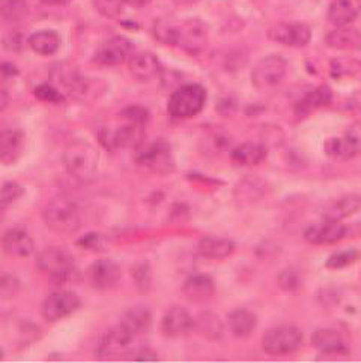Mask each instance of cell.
Segmentation results:
<instances>
[{
    "label": "cell",
    "instance_id": "38",
    "mask_svg": "<svg viewBox=\"0 0 361 363\" xmlns=\"http://www.w3.org/2000/svg\"><path fill=\"white\" fill-rule=\"evenodd\" d=\"M94 8L102 17L114 20L121 16L124 0H92Z\"/></svg>",
    "mask_w": 361,
    "mask_h": 363
},
{
    "label": "cell",
    "instance_id": "9",
    "mask_svg": "<svg viewBox=\"0 0 361 363\" xmlns=\"http://www.w3.org/2000/svg\"><path fill=\"white\" fill-rule=\"evenodd\" d=\"M137 162L152 172L167 173L173 168L171 146L163 140H157L145 146L141 145L137 153Z\"/></svg>",
    "mask_w": 361,
    "mask_h": 363
},
{
    "label": "cell",
    "instance_id": "49",
    "mask_svg": "<svg viewBox=\"0 0 361 363\" xmlns=\"http://www.w3.org/2000/svg\"><path fill=\"white\" fill-rule=\"evenodd\" d=\"M41 2L50 6H65L70 4V0H41Z\"/></svg>",
    "mask_w": 361,
    "mask_h": 363
},
{
    "label": "cell",
    "instance_id": "30",
    "mask_svg": "<svg viewBox=\"0 0 361 363\" xmlns=\"http://www.w3.org/2000/svg\"><path fill=\"white\" fill-rule=\"evenodd\" d=\"M312 344L324 354H346L347 347L342 336L330 329H319L312 335Z\"/></svg>",
    "mask_w": 361,
    "mask_h": 363
},
{
    "label": "cell",
    "instance_id": "47",
    "mask_svg": "<svg viewBox=\"0 0 361 363\" xmlns=\"http://www.w3.org/2000/svg\"><path fill=\"white\" fill-rule=\"evenodd\" d=\"M137 362H157V356L153 354L152 352H148V350H144L136 356Z\"/></svg>",
    "mask_w": 361,
    "mask_h": 363
},
{
    "label": "cell",
    "instance_id": "34",
    "mask_svg": "<svg viewBox=\"0 0 361 363\" xmlns=\"http://www.w3.org/2000/svg\"><path fill=\"white\" fill-rule=\"evenodd\" d=\"M28 0H0V17L9 23H20L28 17Z\"/></svg>",
    "mask_w": 361,
    "mask_h": 363
},
{
    "label": "cell",
    "instance_id": "20",
    "mask_svg": "<svg viewBox=\"0 0 361 363\" xmlns=\"http://www.w3.org/2000/svg\"><path fill=\"white\" fill-rule=\"evenodd\" d=\"M0 246L8 255L17 258L29 257L35 250L33 239L21 228H11L5 231L4 236L0 238Z\"/></svg>",
    "mask_w": 361,
    "mask_h": 363
},
{
    "label": "cell",
    "instance_id": "50",
    "mask_svg": "<svg viewBox=\"0 0 361 363\" xmlns=\"http://www.w3.org/2000/svg\"><path fill=\"white\" fill-rule=\"evenodd\" d=\"M173 2H175L176 5L187 6V5H195V4H198L199 0H173Z\"/></svg>",
    "mask_w": 361,
    "mask_h": 363
},
{
    "label": "cell",
    "instance_id": "43",
    "mask_svg": "<svg viewBox=\"0 0 361 363\" xmlns=\"http://www.w3.org/2000/svg\"><path fill=\"white\" fill-rule=\"evenodd\" d=\"M4 45L9 51H20L23 48V38L20 33H9L4 38Z\"/></svg>",
    "mask_w": 361,
    "mask_h": 363
},
{
    "label": "cell",
    "instance_id": "28",
    "mask_svg": "<svg viewBox=\"0 0 361 363\" xmlns=\"http://www.w3.org/2000/svg\"><path fill=\"white\" fill-rule=\"evenodd\" d=\"M333 99L331 90L327 86H320L316 87L312 92L306 94L295 106V113L300 118H304V116H308L311 113L328 106Z\"/></svg>",
    "mask_w": 361,
    "mask_h": 363
},
{
    "label": "cell",
    "instance_id": "12",
    "mask_svg": "<svg viewBox=\"0 0 361 363\" xmlns=\"http://www.w3.org/2000/svg\"><path fill=\"white\" fill-rule=\"evenodd\" d=\"M208 43V30L199 20H188L178 24L176 45L190 55H198Z\"/></svg>",
    "mask_w": 361,
    "mask_h": 363
},
{
    "label": "cell",
    "instance_id": "15",
    "mask_svg": "<svg viewBox=\"0 0 361 363\" xmlns=\"http://www.w3.org/2000/svg\"><path fill=\"white\" fill-rule=\"evenodd\" d=\"M361 211V196L358 194H345L322 206L320 215L325 221H342Z\"/></svg>",
    "mask_w": 361,
    "mask_h": 363
},
{
    "label": "cell",
    "instance_id": "44",
    "mask_svg": "<svg viewBox=\"0 0 361 363\" xmlns=\"http://www.w3.org/2000/svg\"><path fill=\"white\" fill-rule=\"evenodd\" d=\"M0 74H2L4 77H16L18 74V69L12 63L4 62V63H0Z\"/></svg>",
    "mask_w": 361,
    "mask_h": 363
},
{
    "label": "cell",
    "instance_id": "23",
    "mask_svg": "<svg viewBox=\"0 0 361 363\" xmlns=\"http://www.w3.org/2000/svg\"><path fill=\"white\" fill-rule=\"evenodd\" d=\"M128 68H130V72L137 80L148 82L160 74L161 65L156 55L139 53L131 56L130 60H128Z\"/></svg>",
    "mask_w": 361,
    "mask_h": 363
},
{
    "label": "cell",
    "instance_id": "26",
    "mask_svg": "<svg viewBox=\"0 0 361 363\" xmlns=\"http://www.w3.org/2000/svg\"><path fill=\"white\" fill-rule=\"evenodd\" d=\"M361 12L360 0H333L328 8V20L336 26H347L357 20Z\"/></svg>",
    "mask_w": 361,
    "mask_h": 363
},
{
    "label": "cell",
    "instance_id": "40",
    "mask_svg": "<svg viewBox=\"0 0 361 363\" xmlns=\"http://www.w3.org/2000/svg\"><path fill=\"white\" fill-rule=\"evenodd\" d=\"M33 94L40 101L51 102V104H59V102L65 99V96H63L55 86H51L48 83L36 86L35 90H33Z\"/></svg>",
    "mask_w": 361,
    "mask_h": 363
},
{
    "label": "cell",
    "instance_id": "3",
    "mask_svg": "<svg viewBox=\"0 0 361 363\" xmlns=\"http://www.w3.org/2000/svg\"><path fill=\"white\" fill-rule=\"evenodd\" d=\"M63 165L65 170L77 180H94L99 167V153L87 141H74L63 150Z\"/></svg>",
    "mask_w": 361,
    "mask_h": 363
},
{
    "label": "cell",
    "instance_id": "25",
    "mask_svg": "<svg viewBox=\"0 0 361 363\" xmlns=\"http://www.w3.org/2000/svg\"><path fill=\"white\" fill-rule=\"evenodd\" d=\"M324 150L327 153V157H330L331 160L347 161L352 160L360 152V143L352 135L333 137L325 141Z\"/></svg>",
    "mask_w": 361,
    "mask_h": 363
},
{
    "label": "cell",
    "instance_id": "10",
    "mask_svg": "<svg viewBox=\"0 0 361 363\" xmlns=\"http://www.w3.org/2000/svg\"><path fill=\"white\" fill-rule=\"evenodd\" d=\"M268 38L286 47H306L312 40V30L304 23H279L269 28Z\"/></svg>",
    "mask_w": 361,
    "mask_h": 363
},
{
    "label": "cell",
    "instance_id": "8",
    "mask_svg": "<svg viewBox=\"0 0 361 363\" xmlns=\"http://www.w3.org/2000/svg\"><path fill=\"white\" fill-rule=\"evenodd\" d=\"M82 306L80 297L72 291L60 290L50 294L43 303V317L48 323H56L75 313Z\"/></svg>",
    "mask_w": 361,
    "mask_h": 363
},
{
    "label": "cell",
    "instance_id": "35",
    "mask_svg": "<svg viewBox=\"0 0 361 363\" xmlns=\"http://www.w3.org/2000/svg\"><path fill=\"white\" fill-rule=\"evenodd\" d=\"M153 35L163 44L176 45L178 41V24L171 23L169 20H158L153 26Z\"/></svg>",
    "mask_w": 361,
    "mask_h": 363
},
{
    "label": "cell",
    "instance_id": "7",
    "mask_svg": "<svg viewBox=\"0 0 361 363\" xmlns=\"http://www.w3.org/2000/svg\"><path fill=\"white\" fill-rule=\"evenodd\" d=\"M136 336L125 330L122 326L110 330L104 335L98 345V357L99 359H121L126 357L133 352Z\"/></svg>",
    "mask_w": 361,
    "mask_h": 363
},
{
    "label": "cell",
    "instance_id": "32",
    "mask_svg": "<svg viewBox=\"0 0 361 363\" xmlns=\"http://www.w3.org/2000/svg\"><path fill=\"white\" fill-rule=\"evenodd\" d=\"M195 329L202 338L208 341H220L225 332L222 320L211 311H205L195 318Z\"/></svg>",
    "mask_w": 361,
    "mask_h": 363
},
{
    "label": "cell",
    "instance_id": "41",
    "mask_svg": "<svg viewBox=\"0 0 361 363\" xmlns=\"http://www.w3.org/2000/svg\"><path fill=\"white\" fill-rule=\"evenodd\" d=\"M23 186L16 184V182H8V184H5L2 189H0V201L4 204L16 201L23 196Z\"/></svg>",
    "mask_w": 361,
    "mask_h": 363
},
{
    "label": "cell",
    "instance_id": "5",
    "mask_svg": "<svg viewBox=\"0 0 361 363\" xmlns=\"http://www.w3.org/2000/svg\"><path fill=\"white\" fill-rule=\"evenodd\" d=\"M303 344V332L295 326H280L268 330L262 338L264 352L269 356H286Z\"/></svg>",
    "mask_w": 361,
    "mask_h": 363
},
{
    "label": "cell",
    "instance_id": "11",
    "mask_svg": "<svg viewBox=\"0 0 361 363\" xmlns=\"http://www.w3.org/2000/svg\"><path fill=\"white\" fill-rule=\"evenodd\" d=\"M122 270L110 258H99L87 269V279L97 290H112L121 282Z\"/></svg>",
    "mask_w": 361,
    "mask_h": 363
},
{
    "label": "cell",
    "instance_id": "1",
    "mask_svg": "<svg viewBox=\"0 0 361 363\" xmlns=\"http://www.w3.org/2000/svg\"><path fill=\"white\" fill-rule=\"evenodd\" d=\"M36 264L48 275L50 282L56 287H65L80 279V272L75 266L74 255L60 246H48L38 254Z\"/></svg>",
    "mask_w": 361,
    "mask_h": 363
},
{
    "label": "cell",
    "instance_id": "13",
    "mask_svg": "<svg viewBox=\"0 0 361 363\" xmlns=\"http://www.w3.org/2000/svg\"><path fill=\"white\" fill-rule=\"evenodd\" d=\"M133 50L134 45L131 44V41H128L126 38L113 36L98 47L94 60L101 65L113 67V65H121L126 59H130L133 55Z\"/></svg>",
    "mask_w": 361,
    "mask_h": 363
},
{
    "label": "cell",
    "instance_id": "48",
    "mask_svg": "<svg viewBox=\"0 0 361 363\" xmlns=\"http://www.w3.org/2000/svg\"><path fill=\"white\" fill-rule=\"evenodd\" d=\"M152 0H124V4H126L128 6L131 8H144L146 5H149Z\"/></svg>",
    "mask_w": 361,
    "mask_h": 363
},
{
    "label": "cell",
    "instance_id": "16",
    "mask_svg": "<svg viewBox=\"0 0 361 363\" xmlns=\"http://www.w3.org/2000/svg\"><path fill=\"white\" fill-rule=\"evenodd\" d=\"M268 191L269 186L265 179L256 174H249L244 176L237 184L234 189V199L238 204L247 206L262 200L268 194Z\"/></svg>",
    "mask_w": 361,
    "mask_h": 363
},
{
    "label": "cell",
    "instance_id": "6",
    "mask_svg": "<svg viewBox=\"0 0 361 363\" xmlns=\"http://www.w3.org/2000/svg\"><path fill=\"white\" fill-rule=\"evenodd\" d=\"M288 62L281 56L271 55L257 62L252 71V83L256 89H273L285 80Z\"/></svg>",
    "mask_w": 361,
    "mask_h": 363
},
{
    "label": "cell",
    "instance_id": "42",
    "mask_svg": "<svg viewBox=\"0 0 361 363\" xmlns=\"http://www.w3.org/2000/svg\"><path fill=\"white\" fill-rule=\"evenodd\" d=\"M279 284L283 290L292 291V290L298 289L300 277H298V274H295L293 270H285V272H281L279 277Z\"/></svg>",
    "mask_w": 361,
    "mask_h": 363
},
{
    "label": "cell",
    "instance_id": "46",
    "mask_svg": "<svg viewBox=\"0 0 361 363\" xmlns=\"http://www.w3.org/2000/svg\"><path fill=\"white\" fill-rule=\"evenodd\" d=\"M11 102V96L5 89H0V113H4Z\"/></svg>",
    "mask_w": 361,
    "mask_h": 363
},
{
    "label": "cell",
    "instance_id": "45",
    "mask_svg": "<svg viewBox=\"0 0 361 363\" xmlns=\"http://www.w3.org/2000/svg\"><path fill=\"white\" fill-rule=\"evenodd\" d=\"M85 248H95V246L99 243V239L97 238V235H87L85 238L80 239L79 242Z\"/></svg>",
    "mask_w": 361,
    "mask_h": 363
},
{
    "label": "cell",
    "instance_id": "36",
    "mask_svg": "<svg viewBox=\"0 0 361 363\" xmlns=\"http://www.w3.org/2000/svg\"><path fill=\"white\" fill-rule=\"evenodd\" d=\"M360 258V254L357 250H347V251H339L334 252L328 257V260L325 262V267L338 270V269H343L354 264Z\"/></svg>",
    "mask_w": 361,
    "mask_h": 363
},
{
    "label": "cell",
    "instance_id": "17",
    "mask_svg": "<svg viewBox=\"0 0 361 363\" xmlns=\"http://www.w3.org/2000/svg\"><path fill=\"white\" fill-rule=\"evenodd\" d=\"M24 133L18 128L0 129V162L11 165L20 160L24 150Z\"/></svg>",
    "mask_w": 361,
    "mask_h": 363
},
{
    "label": "cell",
    "instance_id": "19",
    "mask_svg": "<svg viewBox=\"0 0 361 363\" xmlns=\"http://www.w3.org/2000/svg\"><path fill=\"white\" fill-rule=\"evenodd\" d=\"M347 228L339 221H325L308 227L304 233V239L312 245H331L338 243L346 236Z\"/></svg>",
    "mask_w": 361,
    "mask_h": 363
},
{
    "label": "cell",
    "instance_id": "33",
    "mask_svg": "<svg viewBox=\"0 0 361 363\" xmlns=\"http://www.w3.org/2000/svg\"><path fill=\"white\" fill-rule=\"evenodd\" d=\"M29 45L40 56H53L60 48V36L55 30H40L29 36Z\"/></svg>",
    "mask_w": 361,
    "mask_h": 363
},
{
    "label": "cell",
    "instance_id": "29",
    "mask_svg": "<svg viewBox=\"0 0 361 363\" xmlns=\"http://www.w3.org/2000/svg\"><path fill=\"white\" fill-rule=\"evenodd\" d=\"M235 243L226 238L206 236L199 242V252L208 260H223L234 254Z\"/></svg>",
    "mask_w": 361,
    "mask_h": 363
},
{
    "label": "cell",
    "instance_id": "39",
    "mask_svg": "<svg viewBox=\"0 0 361 363\" xmlns=\"http://www.w3.org/2000/svg\"><path fill=\"white\" fill-rule=\"evenodd\" d=\"M121 116L126 122L137 123L141 126H145L148 123V121L151 119L149 111L145 107H140V106H130V107L124 108Z\"/></svg>",
    "mask_w": 361,
    "mask_h": 363
},
{
    "label": "cell",
    "instance_id": "4",
    "mask_svg": "<svg viewBox=\"0 0 361 363\" xmlns=\"http://www.w3.org/2000/svg\"><path fill=\"white\" fill-rule=\"evenodd\" d=\"M206 102V90L202 84L190 83L178 87L167 102V111L178 119H188L202 111Z\"/></svg>",
    "mask_w": 361,
    "mask_h": 363
},
{
    "label": "cell",
    "instance_id": "18",
    "mask_svg": "<svg viewBox=\"0 0 361 363\" xmlns=\"http://www.w3.org/2000/svg\"><path fill=\"white\" fill-rule=\"evenodd\" d=\"M191 329H195V318L190 315L185 308L172 306L166 311L161 320V332L166 336L175 338V336L188 333Z\"/></svg>",
    "mask_w": 361,
    "mask_h": 363
},
{
    "label": "cell",
    "instance_id": "14",
    "mask_svg": "<svg viewBox=\"0 0 361 363\" xmlns=\"http://www.w3.org/2000/svg\"><path fill=\"white\" fill-rule=\"evenodd\" d=\"M102 140V138H101ZM145 140V126L126 122L114 129L113 133H104V145L113 149H139Z\"/></svg>",
    "mask_w": 361,
    "mask_h": 363
},
{
    "label": "cell",
    "instance_id": "2",
    "mask_svg": "<svg viewBox=\"0 0 361 363\" xmlns=\"http://www.w3.org/2000/svg\"><path fill=\"white\" fill-rule=\"evenodd\" d=\"M44 221L56 235L70 236L80 230L83 224V213L80 206L72 199L67 196H56L48 201L45 207Z\"/></svg>",
    "mask_w": 361,
    "mask_h": 363
},
{
    "label": "cell",
    "instance_id": "21",
    "mask_svg": "<svg viewBox=\"0 0 361 363\" xmlns=\"http://www.w3.org/2000/svg\"><path fill=\"white\" fill-rule=\"evenodd\" d=\"M183 293L188 301L202 303V302L210 301L215 294V282L210 275H205V274L193 275L184 282Z\"/></svg>",
    "mask_w": 361,
    "mask_h": 363
},
{
    "label": "cell",
    "instance_id": "31",
    "mask_svg": "<svg viewBox=\"0 0 361 363\" xmlns=\"http://www.w3.org/2000/svg\"><path fill=\"white\" fill-rule=\"evenodd\" d=\"M256 315L249 309H235L227 315V326L235 338H249L256 329Z\"/></svg>",
    "mask_w": 361,
    "mask_h": 363
},
{
    "label": "cell",
    "instance_id": "27",
    "mask_svg": "<svg viewBox=\"0 0 361 363\" xmlns=\"http://www.w3.org/2000/svg\"><path fill=\"white\" fill-rule=\"evenodd\" d=\"M232 162L238 167H254L259 165L266 158V147L261 143H242L232 150Z\"/></svg>",
    "mask_w": 361,
    "mask_h": 363
},
{
    "label": "cell",
    "instance_id": "22",
    "mask_svg": "<svg viewBox=\"0 0 361 363\" xmlns=\"http://www.w3.org/2000/svg\"><path fill=\"white\" fill-rule=\"evenodd\" d=\"M325 44L330 48L342 51L358 50L361 47V32L351 24L338 26L325 36Z\"/></svg>",
    "mask_w": 361,
    "mask_h": 363
},
{
    "label": "cell",
    "instance_id": "37",
    "mask_svg": "<svg viewBox=\"0 0 361 363\" xmlns=\"http://www.w3.org/2000/svg\"><path fill=\"white\" fill-rule=\"evenodd\" d=\"M133 279L140 291H149L152 287V269L148 262L137 263L133 269Z\"/></svg>",
    "mask_w": 361,
    "mask_h": 363
},
{
    "label": "cell",
    "instance_id": "24",
    "mask_svg": "<svg viewBox=\"0 0 361 363\" xmlns=\"http://www.w3.org/2000/svg\"><path fill=\"white\" fill-rule=\"evenodd\" d=\"M152 324V311L144 305L133 306L126 309L122 314L121 324L125 330L133 333L134 336L145 333Z\"/></svg>",
    "mask_w": 361,
    "mask_h": 363
}]
</instances>
